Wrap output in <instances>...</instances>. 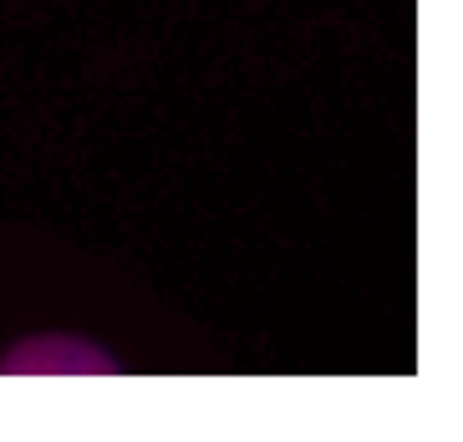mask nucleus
Here are the masks:
<instances>
[{
	"label": "nucleus",
	"mask_w": 463,
	"mask_h": 442,
	"mask_svg": "<svg viewBox=\"0 0 463 442\" xmlns=\"http://www.w3.org/2000/svg\"><path fill=\"white\" fill-rule=\"evenodd\" d=\"M71 341H31L15 356H5V371H108V356H97L92 346L67 356Z\"/></svg>",
	"instance_id": "1"
}]
</instances>
